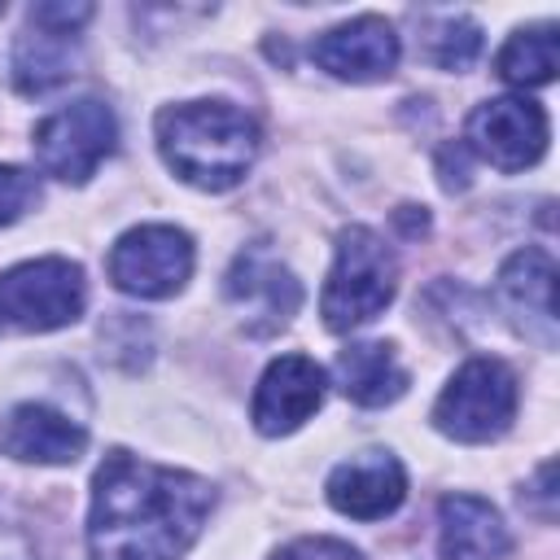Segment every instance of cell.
Masks as SVG:
<instances>
[{
    "instance_id": "1",
    "label": "cell",
    "mask_w": 560,
    "mask_h": 560,
    "mask_svg": "<svg viewBox=\"0 0 560 560\" xmlns=\"http://www.w3.org/2000/svg\"><path fill=\"white\" fill-rule=\"evenodd\" d=\"M214 508V486L184 468L109 451L92 472V560H179Z\"/></svg>"
},
{
    "instance_id": "2",
    "label": "cell",
    "mask_w": 560,
    "mask_h": 560,
    "mask_svg": "<svg viewBox=\"0 0 560 560\" xmlns=\"http://www.w3.org/2000/svg\"><path fill=\"white\" fill-rule=\"evenodd\" d=\"M162 162L201 192L236 188L258 158V122L228 101H184L166 105L153 122Z\"/></svg>"
},
{
    "instance_id": "3",
    "label": "cell",
    "mask_w": 560,
    "mask_h": 560,
    "mask_svg": "<svg viewBox=\"0 0 560 560\" xmlns=\"http://www.w3.org/2000/svg\"><path fill=\"white\" fill-rule=\"evenodd\" d=\"M398 289V258L394 249L363 223H350L337 232V254L324 280L319 315L332 332H350L368 319H376Z\"/></svg>"
},
{
    "instance_id": "4",
    "label": "cell",
    "mask_w": 560,
    "mask_h": 560,
    "mask_svg": "<svg viewBox=\"0 0 560 560\" xmlns=\"http://www.w3.org/2000/svg\"><path fill=\"white\" fill-rule=\"evenodd\" d=\"M516 416V372L503 359H468L433 402L438 433L455 442H494Z\"/></svg>"
},
{
    "instance_id": "5",
    "label": "cell",
    "mask_w": 560,
    "mask_h": 560,
    "mask_svg": "<svg viewBox=\"0 0 560 560\" xmlns=\"http://www.w3.org/2000/svg\"><path fill=\"white\" fill-rule=\"evenodd\" d=\"M114 144H118V118L96 96L61 105L57 114L39 118L31 131L39 171L61 184H88L96 175V166L114 153Z\"/></svg>"
},
{
    "instance_id": "6",
    "label": "cell",
    "mask_w": 560,
    "mask_h": 560,
    "mask_svg": "<svg viewBox=\"0 0 560 560\" xmlns=\"http://www.w3.org/2000/svg\"><path fill=\"white\" fill-rule=\"evenodd\" d=\"M88 280L83 267L70 258H31L0 276V319L22 332H52L83 315Z\"/></svg>"
},
{
    "instance_id": "7",
    "label": "cell",
    "mask_w": 560,
    "mask_h": 560,
    "mask_svg": "<svg viewBox=\"0 0 560 560\" xmlns=\"http://www.w3.org/2000/svg\"><path fill=\"white\" fill-rule=\"evenodd\" d=\"M192 262H197L192 236L171 223H140L122 232L105 258L114 289L144 298V302L175 298L192 276Z\"/></svg>"
},
{
    "instance_id": "8",
    "label": "cell",
    "mask_w": 560,
    "mask_h": 560,
    "mask_svg": "<svg viewBox=\"0 0 560 560\" xmlns=\"http://www.w3.org/2000/svg\"><path fill=\"white\" fill-rule=\"evenodd\" d=\"M547 109L525 96H494L468 114V149L499 171H525L547 153Z\"/></svg>"
},
{
    "instance_id": "9",
    "label": "cell",
    "mask_w": 560,
    "mask_h": 560,
    "mask_svg": "<svg viewBox=\"0 0 560 560\" xmlns=\"http://www.w3.org/2000/svg\"><path fill=\"white\" fill-rule=\"evenodd\" d=\"M328 376L315 359L306 354H280L267 363V372L258 376L254 402H249V420L262 438H284L298 424H306L319 402H324Z\"/></svg>"
},
{
    "instance_id": "10",
    "label": "cell",
    "mask_w": 560,
    "mask_h": 560,
    "mask_svg": "<svg viewBox=\"0 0 560 560\" xmlns=\"http://www.w3.org/2000/svg\"><path fill=\"white\" fill-rule=\"evenodd\" d=\"M223 293L245 311V328L254 337L280 332L302 306L298 276L284 262H276L267 249H258V245L236 254V262H232V271L223 280Z\"/></svg>"
},
{
    "instance_id": "11",
    "label": "cell",
    "mask_w": 560,
    "mask_h": 560,
    "mask_svg": "<svg viewBox=\"0 0 560 560\" xmlns=\"http://www.w3.org/2000/svg\"><path fill=\"white\" fill-rule=\"evenodd\" d=\"M398 35L385 18L376 13H363V18H350L324 35H315L311 44V57L319 70H328L332 79H346V83H376V79H389L394 66H398Z\"/></svg>"
},
{
    "instance_id": "12",
    "label": "cell",
    "mask_w": 560,
    "mask_h": 560,
    "mask_svg": "<svg viewBox=\"0 0 560 560\" xmlns=\"http://www.w3.org/2000/svg\"><path fill=\"white\" fill-rule=\"evenodd\" d=\"M494 298L525 337L542 346L556 341V262L547 249H516L499 267Z\"/></svg>"
},
{
    "instance_id": "13",
    "label": "cell",
    "mask_w": 560,
    "mask_h": 560,
    "mask_svg": "<svg viewBox=\"0 0 560 560\" xmlns=\"http://www.w3.org/2000/svg\"><path fill=\"white\" fill-rule=\"evenodd\" d=\"M328 503L350 521H381L407 499V472L389 451H359L328 472Z\"/></svg>"
},
{
    "instance_id": "14",
    "label": "cell",
    "mask_w": 560,
    "mask_h": 560,
    "mask_svg": "<svg viewBox=\"0 0 560 560\" xmlns=\"http://www.w3.org/2000/svg\"><path fill=\"white\" fill-rule=\"evenodd\" d=\"M83 446H88L83 424L44 402H22L0 424V451L22 464H74Z\"/></svg>"
},
{
    "instance_id": "15",
    "label": "cell",
    "mask_w": 560,
    "mask_h": 560,
    "mask_svg": "<svg viewBox=\"0 0 560 560\" xmlns=\"http://www.w3.org/2000/svg\"><path fill=\"white\" fill-rule=\"evenodd\" d=\"M438 542L446 560H503L512 551L503 516L477 494H446L438 503Z\"/></svg>"
},
{
    "instance_id": "16",
    "label": "cell",
    "mask_w": 560,
    "mask_h": 560,
    "mask_svg": "<svg viewBox=\"0 0 560 560\" xmlns=\"http://www.w3.org/2000/svg\"><path fill=\"white\" fill-rule=\"evenodd\" d=\"M79 70V35L31 22L13 44V88L22 96H44L70 83Z\"/></svg>"
},
{
    "instance_id": "17",
    "label": "cell",
    "mask_w": 560,
    "mask_h": 560,
    "mask_svg": "<svg viewBox=\"0 0 560 560\" xmlns=\"http://www.w3.org/2000/svg\"><path fill=\"white\" fill-rule=\"evenodd\" d=\"M337 385L359 407H385L407 394V368L398 363L389 341H354L332 363Z\"/></svg>"
},
{
    "instance_id": "18",
    "label": "cell",
    "mask_w": 560,
    "mask_h": 560,
    "mask_svg": "<svg viewBox=\"0 0 560 560\" xmlns=\"http://www.w3.org/2000/svg\"><path fill=\"white\" fill-rule=\"evenodd\" d=\"M556 61H560V39H556V26L542 22V26H521L512 31V39L499 48L494 57V74L512 88H542L556 79Z\"/></svg>"
},
{
    "instance_id": "19",
    "label": "cell",
    "mask_w": 560,
    "mask_h": 560,
    "mask_svg": "<svg viewBox=\"0 0 560 560\" xmlns=\"http://www.w3.org/2000/svg\"><path fill=\"white\" fill-rule=\"evenodd\" d=\"M481 52V26L472 18H446L433 26L429 35V57L442 66V70H468Z\"/></svg>"
},
{
    "instance_id": "20",
    "label": "cell",
    "mask_w": 560,
    "mask_h": 560,
    "mask_svg": "<svg viewBox=\"0 0 560 560\" xmlns=\"http://www.w3.org/2000/svg\"><path fill=\"white\" fill-rule=\"evenodd\" d=\"M39 201V179L26 166H0V228L18 223L26 210H35Z\"/></svg>"
},
{
    "instance_id": "21",
    "label": "cell",
    "mask_w": 560,
    "mask_h": 560,
    "mask_svg": "<svg viewBox=\"0 0 560 560\" xmlns=\"http://www.w3.org/2000/svg\"><path fill=\"white\" fill-rule=\"evenodd\" d=\"M271 560H363V556L341 538H293Z\"/></svg>"
},
{
    "instance_id": "22",
    "label": "cell",
    "mask_w": 560,
    "mask_h": 560,
    "mask_svg": "<svg viewBox=\"0 0 560 560\" xmlns=\"http://www.w3.org/2000/svg\"><path fill=\"white\" fill-rule=\"evenodd\" d=\"M31 22H39V26H52V31H70V35H79V26L92 18V4H83V0H52V4H31V13H26Z\"/></svg>"
},
{
    "instance_id": "23",
    "label": "cell",
    "mask_w": 560,
    "mask_h": 560,
    "mask_svg": "<svg viewBox=\"0 0 560 560\" xmlns=\"http://www.w3.org/2000/svg\"><path fill=\"white\" fill-rule=\"evenodd\" d=\"M438 166H442V184L455 192V188H468V149L464 144H446L438 153Z\"/></svg>"
},
{
    "instance_id": "24",
    "label": "cell",
    "mask_w": 560,
    "mask_h": 560,
    "mask_svg": "<svg viewBox=\"0 0 560 560\" xmlns=\"http://www.w3.org/2000/svg\"><path fill=\"white\" fill-rule=\"evenodd\" d=\"M0 13H4V4H0Z\"/></svg>"
}]
</instances>
